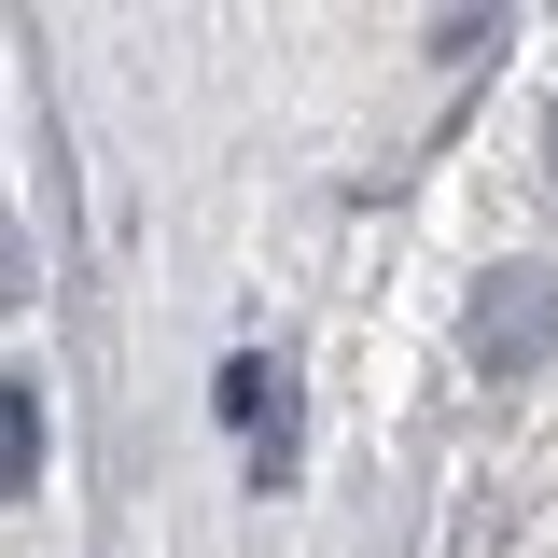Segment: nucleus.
Here are the masks:
<instances>
[{
	"mask_svg": "<svg viewBox=\"0 0 558 558\" xmlns=\"http://www.w3.org/2000/svg\"><path fill=\"white\" fill-rule=\"evenodd\" d=\"M0 307H28V238L0 223Z\"/></svg>",
	"mask_w": 558,
	"mask_h": 558,
	"instance_id": "3",
	"label": "nucleus"
},
{
	"mask_svg": "<svg viewBox=\"0 0 558 558\" xmlns=\"http://www.w3.org/2000/svg\"><path fill=\"white\" fill-rule=\"evenodd\" d=\"M545 182H558V98H545Z\"/></svg>",
	"mask_w": 558,
	"mask_h": 558,
	"instance_id": "4",
	"label": "nucleus"
},
{
	"mask_svg": "<svg viewBox=\"0 0 558 558\" xmlns=\"http://www.w3.org/2000/svg\"><path fill=\"white\" fill-rule=\"evenodd\" d=\"M461 349H475L488 377H545V363H558V266H488Z\"/></svg>",
	"mask_w": 558,
	"mask_h": 558,
	"instance_id": "1",
	"label": "nucleus"
},
{
	"mask_svg": "<svg viewBox=\"0 0 558 558\" xmlns=\"http://www.w3.org/2000/svg\"><path fill=\"white\" fill-rule=\"evenodd\" d=\"M28 488H43V377L0 363V502H28Z\"/></svg>",
	"mask_w": 558,
	"mask_h": 558,
	"instance_id": "2",
	"label": "nucleus"
}]
</instances>
